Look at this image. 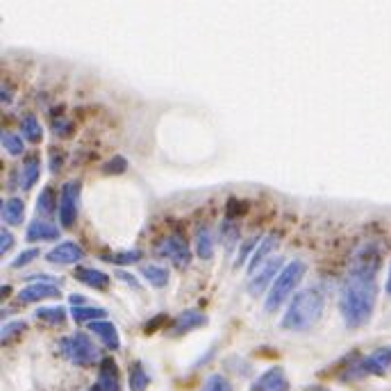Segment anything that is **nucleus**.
I'll return each instance as SVG.
<instances>
[{
  "label": "nucleus",
  "instance_id": "27",
  "mask_svg": "<svg viewBox=\"0 0 391 391\" xmlns=\"http://www.w3.org/2000/svg\"><path fill=\"white\" fill-rule=\"evenodd\" d=\"M37 319L46 321L50 325H62L66 321V309L64 307H41L37 309Z\"/></svg>",
  "mask_w": 391,
  "mask_h": 391
},
{
  "label": "nucleus",
  "instance_id": "13",
  "mask_svg": "<svg viewBox=\"0 0 391 391\" xmlns=\"http://www.w3.org/2000/svg\"><path fill=\"white\" fill-rule=\"evenodd\" d=\"M250 391H289V380H286L284 371L280 367H273L257 378V382Z\"/></svg>",
  "mask_w": 391,
  "mask_h": 391
},
{
  "label": "nucleus",
  "instance_id": "28",
  "mask_svg": "<svg viewBox=\"0 0 391 391\" xmlns=\"http://www.w3.org/2000/svg\"><path fill=\"white\" fill-rule=\"evenodd\" d=\"M3 146H5V151L14 155V158H19V155L25 153V144L21 141V137L19 135H14V132H3Z\"/></svg>",
  "mask_w": 391,
  "mask_h": 391
},
{
  "label": "nucleus",
  "instance_id": "17",
  "mask_svg": "<svg viewBox=\"0 0 391 391\" xmlns=\"http://www.w3.org/2000/svg\"><path fill=\"white\" fill-rule=\"evenodd\" d=\"M57 237H59L57 225H53L50 221H43V219H34L28 225V232H25V239L28 241H50Z\"/></svg>",
  "mask_w": 391,
  "mask_h": 391
},
{
  "label": "nucleus",
  "instance_id": "4",
  "mask_svg": "<svg viewBox=\"0 0 391 391\" xmlns=\"http://www.w3.org/2000/svg\"><path fill=\"white\" fill-rule=\"evenodd\" d=\"M59 351L62 355L73 364H80V367H89V364L100 360V351L89 337L84 332H75L59 339Z\"/></svg>",
  "mask_w": 391,
  "mask_h": 391
},
{
  "label": "nucleus",
  "instance_id": "36",
  "mask_svg": "<svg viewBox=\"0 0 391 391\" xmlns=\"http://www.w3.org/2000/svg\"><path fill=\"white\" fill-rule=\"evenodd\" d=\"M257 239L255 237H250V239H246L243 241V246H241V253H239V257H237V264H243V259H246L250 253H253V250H257Z\"/></svg>",
  "mask_w": 391,
  "mask_h": 391
},
{
  "label": "nucleus",
  "instance_id": "40",
  "mask_svg": "<svg viewBox=\"0 0 391 391\" xmlns=\"http://www.w3.org/2000/svg\"><path fill=\"white\" fill-rule=\"evenodd\" d=\"M59 167H62V160H59L57 151H53V167H50V171H53V173H57V171H59Z\"/></svg>",
  "mask_w": 391,
  "mask_h": 391
},
{
  "label": "nucleus",
  "instance_id": "30",
  "mask_svg": "<svg viewBox=\"0 0 391 391\" xmlns=\"http://www.w3.org/2000/svg\"><path fill=\"white\" fill-rule=\"evenodd\" d=\"M201 391H232L230 382L225 380L223 376H219V373H214V376H210L205 380V385Z\"/></svg>",
  "mask_w": 391,
  "mask_h": 391
},
{
  "label": "nucleus",
  "instance_id": "6",
  "mask_svg": "<svg viewBox=\"0 0 391 391\" xmlns=\"http://www.w3.org/2000/svg\"><path fill=\"white\" fill-rule=\"evenodd\" d=\"M82 185L77 180L64 182L62 194H59V223L62 228H73L77 219V205H80Z\"/></svg>",
  "mask_w": 391,
  "mask_h": 391
},
{
  "label": "nucleus",
  "instance_id": "23",
  "mask_svg": "<svg viewBox=\"0 0 391 391\" xmlns=\"http://www.w3.org/2000/svg\"><path fill=\"white\" fill-rule=\"evenodd\" d=\"M141 275L146 277V280H148L153 286H167L169 284V268H164V266H160V264H144L141 266Z\"/></svg>",
  "mask_w": 391,
  "mask_h": 391
},
{
  "label": "nucleus",
  "instance_id": "41",
  "mask_svg": "<svg viewBox=\"0 0 391 391\" xmlns=\"http://www.w3.org/2000/svg\"><path fill=\"white\" fill-rule=\"evenodd\" d=\"M387 293H391V268H389V280H387Z\"/></svg>",
  "mask_w": 391,
  "mask_h": 391
},
{
  "label": "nucleus",
  "instance_id": "19",
  "mask_svg": "<svg viewBox=\"0 0 391 391\" xmlns=\"http://www.w3.org/2000/svg\"><path fill=\"white\" fill-rule=\"evenodd\" d=\"M25 219V205L21 198H10L3 203V221L7 225H21Z\"/></svg>",
  "mask_w": 391,
  "mask_h": 391
},
{
  "label": "nucleus",
  "instance_id": "38",
  "mask_svg": "<svg viewBox=\"0 0 391 391\" xmlns=\"http://www.w3.org/2000/svg\"><path fill=\"white\" fill-rule=\"evenodd\" d=\"M116 277H118V280H125L130 286H132V289H139V284H137V280H135V277L132 275H128L125 271H116Z\"/></svg>",
  "mask_w": 391,
  "mask_h": 391
},
{
  "label": "nucleus",
  "instance_id": "24",
  "mask_svg": "<svg viewBox=\"0 0 391 391\" xmlns=\"http://www.w3.org/2000/svg\"><path fill=\"white\" fill-rule=\"evenodd\" d=\"M196 255L201 259H210L214 255V234L210 228H201L196 234Z\"/></svg>",
  "mask_w": 391,
  "mask_h": 391
},
{
  "label": "nucleus",
  "instance_id": "26",
  "mask_svg": "<svg viewBox=\"0 0 391 391\" xmlns=\"http://www.w3.org/2000/svg\"><path fill=\"white\" fill-rule=\"evenodd\" d=\"M21 132H23V137L28 139V141H32V144H39L41 139H43V130H41L39 121L34 118V116H25V118L21 121Z\"/></svg>",
  "mask_w": 391,
  "mask_h": 391
},
{
  "label": "nucleus",
  "instance_id": "5",
  "mask_svg": "<svg viewBox=\"0 0 391 391\" xmlns=\"http://www.w3.org/2000/svg\"><path fill=\"white\" fill-rule=\"evenodd\" d=\"M382 259H385V250L378 241H369L364 243V246L355 253L353 259V266H351V273H358V275H367V277H376L380 266H382Z\"/></svg>",
  "mask_w": 391,
  "mask_h": 391
},
{
  "label": "nucleus",
  "instance_id": "39",
  "mask_svg": "<svg viewBox=\"0 0 391 391\" xmlns=\"http://www.w3.org/2000/svg\"><path fill=\"white\" fill-rule=\"evenodd\" d=\"M162 321H167V316H164V314L155 316V319L151 321V325H146V332H153L155 328H158V325H162Z\"/></svg>",
  "mask_w": 391,
  "mask_h": 391
},
{
  "label": "nucleus",
  "instance_id": "32",
  "mask_svg": "<svg viewBox=\"0 0 391 391\" xmlns=\"http://www.w3.org/2000/svg\"><path fill=\"white\" fill-rule=\"evenodd\" d=\"M223 234H221V239L225 243V248H232L234 246V241H237L239 237V230H237V225H230V223H223Z\"/></svg>",
  "mask_w": 391,
  "mask_h": 391
},
{
  "label": "nucleus",
  "instance_id": "10",
  "mask_svg": "<svg viewBox=\"0 0 391 391\" xmlns=\"http://www.w3.org/2000/svg\"><path fill=\"white\" fill-rule=\"evenodd\" d=\"M82 257H84V250L77 246L75 241H64L46 253V259L50 264H75V262H80Z\"/></svg>",
  "mask_w": 391,
  "mask_h": 391
},
{
  "label": "nucleus",
  "instance_id": "22",
  "mask_svg": "<svg viewBox=\"0 0 391 391\" xmlns=\"http://www.w3.org/2000/svg\"><path fill=\"white\" fill-rule=\"evenodd\" d=\"M128 382H130V391H146L151 385V378L141 364L135 362L132 367L128 369Z\"/></svg>",
  "mask_w": 391,
  "mask_h": 391
},
{
  "label": "nucleus",
  "instance_id": "11",
  "mask_svg": "<svg viewBox=\"0 0 391 391\" xmlns=\"http://www.w3.org/2000/svg\"><path fill=\"white\" fill-rule=\"evenodd\" d=\"M389 364H391V348H378L360 362L358 371L371 373V376H385Z\"/></svg>",
  "mask_w": 391,
  "mask_h": 391
},
{
  "label": "nucleus",
  "instance_id": "29",
  "mask_svg": "<svg viewBox=\"0 0 391 391\" xmlns=\"http://www.w3.org/2000/svg\"><path fill=\"white\" fill-rule=\"evenodd\" d=\"M107 259H109V262L118 264V266L137 264L139 259H141V250H137V248H132V250H118L116 255H112V257H107Z\"/></svg>",
  "mask_w": 391,
  "mask_h": 391
},
{
  "label": "nucleus",
  "instance_id": "12",
  "mask_svg": "<svg viewBox=\"0 0 391 391\" xmlns=\"http://www.w3.org/2000/svg\"><path fill=\"white\" fill-rule=\"evenodd\" d=\"M207 323V316L203 314V312H196V309H187V312H182V314L173 321V325L169 330V335L171 337H180V335H187L191 332V330H196V328H203Z\"/></svg>",
  "mask_w": 391,
  "mask_h": 391
},
{
  "label": "nucleus",
  "instance_id": "33",
  "mask_svg": "<svg viewBox=\"0 0 391 391\" xmlns=\"http://www.w3.org/2000/svg\"><path fill=\"white\" fill-rule=\"evenodd\" d=\"M128 169V162L125 158H112L105 167H102V171L109 173V176H116V173H123Z\"/></svg>",
  "mask_w": 391,
  "mask_h": 391
},
{
  "label": "nucleus",
  "instance_id": "37",
  "mask_svg": "<svg viewBox=\"0 0 391 391\" xmlns=\"http://www.w3.org/2000/svg\"><path fill=\"white\" fill-rule=\"evenodd\" d=\"M0 237H3V243H0V253H10V248L14 246V237H12V232L7 230V228H3L0 230Z\"/></svg>",
  "mask_w": 391,
  "mask_h": 391
},
{
  "label": "nucleus",
  "instance_id": "20",
  "mask_svg": "<svg viewBox=\"0 0 391 391\" xmlns=\"http://www.w3.org/2000/svg\"><path fill=\"white\" fill-rule=\"evenodd\" d=\"M71 316L75 323H93V321H102L107 319V312L100 309V307H89V305H75L71 309Z\"/></svg>",
  "mask_w": 391,
  "mask_h": 391
},
{
  "label": "nucleus",
  "instance_id": "14",
  "mask_svg": "<svg viewBox=\"0 0 391 391\" xmlns=\"http://www.w3.org/2000/svg\"><path fill=\"white\" fill-rule=\"evenodd\" d=\"M280 232H271L268 234V237H264L262 241H259V246H257V250L253 253V257L248 259V273H257L259 271V266H262L266 259H268V255L273 253V250L280 246Z\"/></svg>",
  "mask_w": 391,
  "mask_h": 391
},
{
  "label": "nucleus",
  "instance_id": "16",
  "mask_svg": "<svg viewBox=\"0 0 391 391\" xmlns=\"http://www.w3.org/2000/svg\"><path fill=\"white\" fill-rule=\"evenodd\" d=\"M89 330L93 335L100 337V342L107 346L109 351H118L121 348V339H118V332L112 321L102 319V321H93V323H89Z\"/></svg>",
  "mask_w": 391,
  "mask_h": 391
},
{
  "label": "nucleus",
  "instance_id": "8",
  "mask_svg": "<svg viewBox=\"0 0 391 391\" xmlns=\"http://www.w3.org/2000/svg\"><path fill=\"white\" fill-rule=\"evenodd\" d=\"M280 266H282V257L268 259V262L253 275V280H250V284H248V293H250V296H262L266 289H271V286H268V284H273L271 280L282 273Z\"/></svg>",
  "mask_w": 391,
  "mask_h": 391
},
{
  "label": "nucleus",
  "instance_id": "31",
  "mask_svg": "<svg viewBox=\"0 0 391 391\" xmlns=\"http://www.w3.org/2000/svg\"><path fill=\"white\" fill-rule=\"evenodd\" d=\"M21 330H25V321H12V323H5L3 325V344H10L12 337L19 335Z\"/></svg>",
  "mask_w": 391,
  "mask_h": 391
},
{
  "label": "nucleus",
  "instance_id": "25",
  "mask_svg": "<svg viewBox=\"0 0 391 391\" xmlns=\"http://www.w3.org/2000/svg\"><path fill=\"white\" fill-rule=\"evenodd\" d=\"M39 180V158L37 155H32V158L23 164V171H21V189L30 191L34 185H37Z\"/></svg>",
  "mask_w": 391,
  "mask_h": 391
},
{
  "label": "nucleus",
  "instance_id": "35",
  "mask_svg": "<svg viewBox=\"0 0 391 391\" xmlns=\"http://www.w3.org/2000/svg\"><path fill=\"white\" fill-rule=\"evenodd\" d=\"M248 212V203L246 201H239V198H230L228 201V216H243Z\"/></svg>",
  "mask_w": 391,
  "mask_h": 391
},
{
  "label": "nucleus",
  "instance_id": "9",
  "mask_svg": "<svg viewBox=\"0 0 391 391\" xmlns=\"http://www.w3.org/2000/svg\"><path fill=\"white\" fill-rule=\"evenodd\" d=\"M62 291L53 286L50 282H32L28 286H23L19 291V302L23 305H30V302H39V300H48V298H59Z\"/></svg>",
  "mask_w": 391,
  "mask_h": 391
},
{
  "label": "nucleus",
  "instance_id": "15",
  "mask_svg": "<svg viewBox=\"0 0 391 391\" xmlns=\"http://www.w3.org/2000/svg\"><path fill=\"white\" fill-rule=\"evenodd\" d=\"M93 391H121L118 367L112 358H105L100 362V376H98V382H95Z\"/></svg>",
  "mask_w": 391,
  "mask_h": 391
},
{
  "label": "nucleus",
  "instance_id": "3",
  "mask_svg": "<svg viewBox=\"0 0 391 391\" xmlns=\"http://www.w3.org/2000/svg\"><path fill=\"white\" fill-rule=\"evenodd\" d=\"M305 271H307V266H305V262H300V259H293V262L286 264L282 268V273L273 280L271 289H268V293H266V305H264V309L266 312L280 309L284 302H286V298H289L291 293L296 291V286L300 284L302 277H305Z\"/></svg>",
  "mask_w": 391,
  "mask_h": 391
},
{
  "label": "nucleus",
  "instance_id": "1",
  "mask_svg": "<svg viewBox=\"0 0 391 391\" xmlns=\"http://www.w3.org/2000/svg\"><path fill=\"white\" fill-rule=\"evenodd\" d=\"M378 302V284L376 277L348 273L339 293V309L348 328H360L369 323V319Z\"/></svg>",
  "mask_w": 391,
  "mask_h": 391
},
{
  "label": "nucleus",
  "instance_id": "21",
  "mask_svg": "<svg viewBox=\"0 0 391 391\" xmlns=\"http://www.w3.org/2000/svg\"><path fill=\"white\" fill-rule=\"evenodd\" d=\"M55 210H59V201L55 196V189L53 187H46L41 191L39 201H37V214L41 216L43 221H46V216H53Z\"/></svg>",
  "mask_w": 391,
  "mask_h": 391
},
{
  "label": "nucleus",
  "instance_id": "7",
  "mask_svg": "<svg viewBox=\"0 0 391 391\" xmlns=\"http://www.w3.org/2000/svg\"><path fill=\"white\" fill-rule=\"evenodd\" d=\"M158 255L160 257H167L173 266L178 268H187L191 264V250H189V243L178 237V234H173V237H167L158 243Z\"/></svg>",
  "mask_w": 391,
  "mask_h": 391
},
{
  "label": "nucleus",
  "instance_id": "18",
  "mask_svg": "<svg viewBox=\"0 0 391 391\" xmlns=\"http://www.w3.org/2000/svg\"><path fill=\"white\" fill-rule=\"evenodd\" d=\"M75 277H77V280H80L82 284L93 286V289H100V291L107 289V284H109V275L102 273V271H98V268H77Z\"/></svg>",
  "mask_w": 391,
  "mask_h": 391
},
{
  "label": "nucleus",
  "instance_id": "2",
  "mask_svg": "<svg viewBox=\"0 0 391 391\" xmlns=\"http://www.w3.org/2000/svg\"><path fill=\"white\" fill-rule=\"evenodd\" d=\"M323 309H325L323 291L319 286H307V289L298 291L291 298L280 325L282 330H291V332H305V330L319 323V319L323 316Z\"/></svg>",
  "mask_w": 391,
  "mask_h": 391
},
{
  "label": "nucleus",
  "instance_id": "34",
  "mask_svg": "<svg viewBox=\"0 0 391 391\" xmlns=\"http://www.w3.org/2000/svg\"><path fill=\"white\" fill-rule=\"evenodd\" d=\"M37 257H39V250H37V248H28V250H23V253L12 262V268H21V266H25V264H30L32 259H37Z\"/></svg>",
  "mask_w": 391,
  "mask_h": 391
}]
</instances>
